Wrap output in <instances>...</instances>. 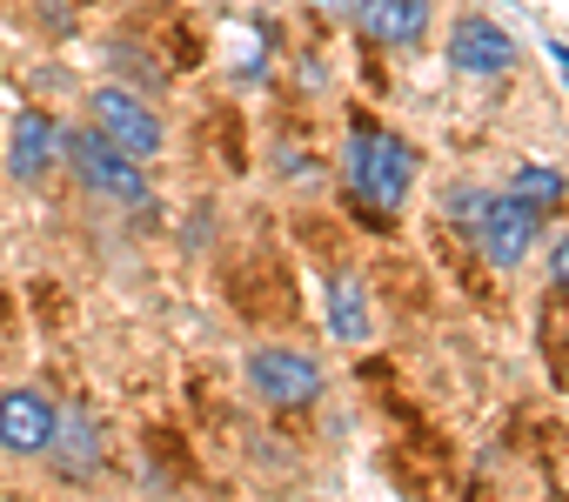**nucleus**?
Wrapping results in <instances>:
<instances>
[{"instance_id": "14", "label": "nucleus", "mask_w": 569, "mask_h": 502, "mask_svg": "<svg viewBox=\"0 0 569 502\" xmlns=\"http://www.w3.org/2000/svg\"><path fill=\"white\" fill-rule=\"evenodd\" d=\"M549 282H556V289L569 295V228H562V234L549 241Z\"/></svg>"}, {"instance_id": "4", "label": "nucleus", "mask_w": 569, "mask_h": 502, "mask_svg": "<svg viewBox=\"0 0 569 502\" xmlns=\"http://www.w3.org/2000/svg\"><path fill=\"white\" fill-rule=\"evenodd\" d=\"M88 128L101 134V141H114L121 154H134V161H154L161 148H168V128H161V114L141 101V94H128V88H88Z\"/></svg>"}, {"instance_id": "11", "label": "nucleus", "mask_w": 569, "mask_h": 502, "mask_svg": "<svg viewBox=\"0 0 569 502\" xmlns=\"http://www.w3.org/2000/svg\"><path fill=\"white\" fill-rule=\"evenodd\" d=\"M48 455L61 462V475H94V462H101V429H94L81 409H61V429H54Z\"/></svg>"}, {"instance_id": "3", "label": "nucleus", "mask_w": 569, "mask_h": 502, "mask_svg": "<svg viewBox=\"0 0 569 502\" xmlns=\"http://www.w3.org/2000/svg\"><path fill=\"white\" fill-rule=\"evenodd\" d=\"M469 241L482 248V262H489L496 275H516V269L529 262V248L542 241V214L522 208L516 194H482V208H476V221H469Z\"/></svg>"}, {"instance_id": "12", "label": "nucleus", "mask_w": 569, "mask_h": 502, "mask_svg": "<svg viewBox=\"0 0 569 502\" xmlns=\"http://www.w3.org/2000/svg\"><path fill=\"white\" fill-rule=\"evenodd\" d=\"M509 194H516L522 208L549 214V208H562V201H569V181H562L556 168H529V161H522V168H516V188H509Z\"/></svg>"}, {"instance_id": "9", "label": "nucleus", "mask_w": 569, "mask_h": 502, "mask_svg": "<svg viewBox=\"0 0 569 502\" xmlns=\"http://www.w3.org/2000/svg\"><path fill=\"white\" fill-rule=\"evenodd\" d=\"M356 21H362V34L376 48H416V41L436 34V8H429V0H362Z\"/></svg>"}, {"instance_id": "5", "label": "nucleus", "mask_w": 569, "mask_h": 502, "mask_svg": "<svg viewBox=\"0 0 569 502\" xmlns=\"http://www.w3.org/2000/svg\"><path fill=\"white\" fill-rule=\"evenodd\" d=\"M248 389L268 402V409H309L322 389H329V375H322V362L316 355H302V349H281V342H261V349H248Z\"/></svg>"}, {"instance_id": "7", "label": "nucleus", "mask_w": 569, "mask_h": 502, "mask_svg": "<svg viewBox=\"0 0 569 502\" xmlns=\"http://www.w3.org/2000/svg\"><path fill=\"white\" fill-rule=\"evenodd\" d=\"M61 429V402L48 389H0V449L8 455H48Z\"/></svg>"}, {"instance_id": "6", "label": "nucleus", "mask_w": 569, "mask_h": 502, "mask_svg": "<svg viewBox=\"0 0 569 502\" xmlns=\"http://www.w3.org/2000/svg\"><path fill=\"white\" fill-rule=\"evenodd\" d=\"M442 54H449V68H456L462 81H502V74L516 68V41H509L489 14H462V21L449 28Z\"/></svg>"}, {"instance_id": "13", "label": "nucleus", "mask_w": 569, "mask_h": 502, "mask_svg": "<svg viewBox=\"0 0 569 502\" xmlns=\"http://www.w3.org/2000/svg\"><path fill=\"white\" fill-rule=\"evenodd\" d=\"M482 194H489V188H449V194H442V214H449V221H456V228L469 234V221H476Z\"/></svg>"}, {"instance_id": "16", "label": "nucleus", "mask_w": 569, "mask_h": 502, "mask_svg": "<svg viewBox=\"0 0 569 502\" xmlns=\"http://www.w3.org/2000/svg\"><path fill=\"white\" fill-rule=\"evenodd\" d=\"M556 68H562V74H569V48H556Z\"/></svg>"}, {"instance_id": "10", "label": "nucleus", "mask_w": 569, "mask_h": 502, "mask_svg": "<svg viewBox=\"0 0 569 502\" xmlns=\"http://www.w3.org/2000/svg\"><path fill=\"white\" fill-rule=\"evenodd\" d=\"M322 295H329V329H336L342 342H369V335H376V309H369V289H362L356 275H329Z\"/></svg>"}, {"instance_id": "8", "label": "nucleus", "mask_w": 569, "mask_h": 502, "mask_svg": "<svg viewBox=\"0 0 569 502\" xmlns=\"http://www.w3.org/2000/svg\"><path fill=\"white\" fill-rule=\"evenodd\" d=\"M54 161H61V121L48 108H21L8 128V174L21 188H41L54 174Z\"/></svg>"}, {"instance_id": "2", "label": "nucleus", "mask_w": 569, "mask_h": 502, "mask_svg": "<svg viewBox=\"0 0 569 502\" xmlns=\"http://www.w3.org/2000/svg\"><path fill=\"white\" fill-rule=\"evenodd\" d=\"M61 161H68V174L81 181V194H94V201H114V208H148V201H154L148 161L121 154V148L101 141L88 121H81V128H61Z\"/></svg>"}, {"instance_id": "15", "label": "nucleus", "mask_w": 569, "mask_h": 502, "mask_svg": "<svg viewBox=\"0 0 569 502\" xmlns=\"http://www.w3.org/2000/svg\"><path fill=\"white\" fill-rule=\"evenodd\" d=\"M309 8H322V14H356L362 0H309Z\"/></svg>"}, {"instance_id": "1", "label": "nucleus", "mask_w": 569, "mask_h": 502, "mask_svg": "<svg viewBox=\"0 0 569 502\" xmlns=\"http://www.w3.org/2000/svg\"><path fill=\"white\" fill-rule=\"evenodd\" d=\"M342 181H349V194H356L362 214L389 221L409 201V188H416V148L402 134H389V128L356 121L349 141H342Z\"/></svg>"}]
</instances>
